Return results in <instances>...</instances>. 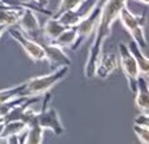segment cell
Segmentation results:
<instances>
[{"label":"cell","mask_w":149,"mask_h":144,"mask_svg":"<svg viewBox=\"0 0 149 144\" xmlns=\"http://www.w3.org/2000/svg\"><path fill=\"white\" fill-rule=\"evenodd\" d=\"M26 123L19 120L4 122V127L0 134V142H4V139H7L8 136H12V135H21L22 132L26 131Z\"/></svg>","instance_id":"cell-14"},{"label":"cell","mask_w":149,"mask_h":144,"mask_svg":"<svg viewBox=\"0 0 149 144\" xmlns=\"http://www.w3.org/2000/svg\"><path fill=\"white\" fill-rule=\"evenodd\" d=\"M44 138V129L39 123H35L33 126H29L25 131L24 143L26 144H40L43 143Z\"/></svg>","instance_id":"cell-17"},{"label":"cell","mask_w":149,"mask_h":144,"mask_svg":"<svg viewBox=\"0 0 149 144\" xmlns=\"http://www.w3.org/2000/svg\"><path fill=\"white\" fill-rule=\"evenodd\" d=\"M1 7H4V4H0V8H1Z\"/></svg>","instance_id":"cell-27"},{"label":"cell","mask_w":149,"mask_h":144,"mask_svg":"<svg viewBox=\"0 0 149 144\" xmlns=\"http://www.w3.org/2000/svg\"><path fill=\"white\" fill-rule=\"evenodd\" d=\"M75 39H77V26H71V27H66L56 39H53L49 43H53V44L60 45L62 48L64 47L70 48L74 44Z\"/></svg>","instance_id":"cell-16"},{"label":"cell","mask_w":149,"mask_h":144,"mask_svg":"<svg viewBox=\"0 0 149 144\" xmlns=\"http://www.w3.org/2000/svg\"><path fill=\"white\" fill-rule=\"evenodd\" d=\"M101 0H99V3L95 5L92 10L77 25V39L74 42V44L70 47V50L77 51L79 47L86 42L96 30L97 26V21H99V16H100V10H101Z\"/></svg>","instance_id":"cell-6"},{"label":"cell","mask_w":149,"mask_h":144,"mask_svg":"<svg viewBox=\"0 0 149 144\" xmlns=\"http://www.w3.org/2000/svg\"><path fill=\"white\" fill-rule=\"evenodd\" d=\"M8 30H9L10 38H13L24 48L25 53H26L34 62L45 61V52H44V48H43L42 44H39L38 42L29 38L27 35H25L19 29H12V26H9Z\"/></svg>","instance_id":"cell-7"},{"label":"cell","mask_w":149,"mask_h":144,"mask_svg":"<svg viewBox=\"0 0 149 144\" xmlns=\"http://www.w3.org/2000/svg\"><path fill=\"white\" fill-rule=\"evenodd\" d=\"M134 125L148 127V126H149V117H148V113H141V114H139V116H137L135 120H134Z\"/></svg>","instance_id":"cell-22"},{"label":"cell","mask_w":149,"mask_h":144,"mask_svg":"<svg viewBox=\"0 0 149 144\" xmlns=\"http://www.w3.org/2000/svg\"><path fill=\"white\" fill-rule=\"evenodd\" d=\"M134 132L136 134V136L139 138V140L143 144H148L149 143V129L148 127L134 125Z\"/></svg>","instance_id":"cell-21"},{"label":"cell","mask_w":149,"mask_h":144,"mask_svg":"<svg viewBox=\"0 0 149 144\" xmlns=\"http://www.w3.org/2000/svg\"><path fill=\"white\" fill-rule=\"evenodd\" d=\"M26 99H27V97L21 96V97H16V99L9 100V101L1 103V104H0V121L3 120V117H4L5 114H7L8 112H9V110L13 108L14 105H17V104H19V103L25 101V100H26Z\"/></svg>","instance_id":"cell-20"},{"label":"cell","mask_w":149,"mask_h":144,"mask_svg":"<svg viewBox=\"0 0 149 144\" xmlns=\"http://www.w3.org/2000/svg\"><path fill=\"white\" fill-rule=\"evenodd\" d=\"M135 104L139 110L143 113L149 112V91H148V78L140 74L137 78L136 92H135Z\"/></svg>","instance_id":"cell-11"},{"label":"cell","mask_w":149,"mask_h":144,"mask_svg":"<svg viewBox=\"0 0 149 144\" xmlns=\"http://www.w3.org/2000/svg\"><path fill=\"white\" fill-rule=\"evenodd\" d=\"M51 100H52V95L49 91H47L44 94L43 106L36 114V118H38V123L44 130H51L53 131L54 135L60 136V135L64 134L65 129L62 126V122L60 120L57 110L53 106H51Z\"/></svg>","instance_id":"cell-4"},{"label":"cell","mask_w":149,"mask_h":144,"mask_svg":"<svg viewBox=\"0 0 149 144\" xmlns=\"http://www.w3.org/2000/svg\"><path fill=\"white\" fill-rule=\"evenodd\" d=\"M43 48H44L45 52V61L49 64L51 69H57L60 66L64 65H69L71 64L70 57L68 56L66 53L64 52V48L60 47V45H56L53 43H43Z\"/></svg>","instance_id":"cell-9"},{"label":"cell","mask_w":149,"mask_h":144,"mask_svg":"<svg viewBox=\"0 0 149 144\" xmlns=\"http://www.w3.org/2000/svg\"><path fill=\"white\" fill-rule=\"evenodd\" d=\"M134 1H136V3H140V4H143V5H148L149 0H134Z\"/></svg>","instance_id":"cell-25"},{"label":"cell","mask_w":149,"mask_h":144,"mask_svg":"<svg viewBox=\"0 0 149 144\" xmlns=\"http://www.w3.org/2000/svg\"><path fill=\"white\" fill-rule=\"evenodd\" d=\"M128 50L130 52L132 53L134 59H135L137 66H139V71L141 75H144L145 78H148V74H149V60H148V56L144 53V51L136 44L134 40H131L128 43Z\"/></svg>","instance_id":"cell-12"},{"label":"cell","mask_w":149,"mask_h":144,"mask_svg":"<svg viewBox=\"0 0 149 144\" xmlns=\"http://www.w3.org/2000/svg\"><path fill=\"white\" fill-rule=\"evenodd\" d=\"M81 1H82V0H60L58 5H57L56 10L53 12L52 17L57 18L60 14H62L64 12H66V10L75 9V8L79 5V3H81Z\"/></svg>","instance_id":"cell-19"},{"label":"cell","mask_w":149,"mask_h":144,"mask_svg":"<svg viewBox=\"0 0 149 144\" xmlns=\"http://www.w3.org/2000/svg\"><path fill=\"white\" fill-rule=\"evenodd\" d=\"M97 3H99V0H82L75 9L66 10V12H64L62 14H60L57 18L66 27L77 26V25L95 8V5Z\"/></svg>","instance_id":"cell-8"},{"label":"cell","mask_w":149,"mask_h":144,"mask_svg":"<svg viewBox=\"0 0 149 144\" xmlns=\"http://www.w3.org/2000/svg\"><path fill=\"white\" fill-rule=\"evenodd\" d=\"M119 69V57L114 52H108V53H101L97 62L96 70H95V77L97 78L105 79L108 77L113 75L117 70Z\"/></svg>","instance_id":"cell-10"},{"label":"cell","mask_w":149,"mask_h":144,"mask_svg":"<svg viewBox=\"0 0 149 144\" xmlns=\"http://www.w3.org/2000/svg\"><path fill=\"white\" fill-rule=\"evenodd\" d=\"M22 88H24V85H17L13 86V87H8L4 88V90H0V104L5 101H9L12 99H16V97H21L22 96Z\"/></svg>","instance_id":"cell-18"},{"label":"cell","mask_w":149,"mask_h":144,"mask_svg":"<svg viewBox=\"0 0 149 144\" xmlns=\"http://www.w3.org/2000/svg\"><path fill=\"white\" fill-rule=\"evenodd\" d=\"M66 29L65 25H62L58 21V18H54V17H49L48 21L44 24V26H42L43 34H44V38L48 42H52L53 39H56L62 31Z\"/></svg>","instance_id":"cell-13"},{"label":"cell","mask_w":149,"mask_h":144,"mask_svg":"<svg viewBox=\"0 0 149 144\" xmlns=\"http://www.w3.org/2000/svg\"><path fill=\"white\" fill-rule=\"evenodd\" d=\"M22 8L14 7H4L0 8V25H7V26H16L17 20L19 17Z\"/></svg>","instance_id":"cell-15"},{"label":"cell","mask_w":149,"mask_h":144,"mask_svg":"<svg viewBox=\"0 0 149 144\" xmlns=\"http://www.w3.org/2000/svg\"><path fill=\"white\" fill-rule=\"evenodd\" d=\"M118 57H119V66L122 68L123 73H125L126 80L128 83V87L132 94L136 92V85H137V78L140 75L139 66H137L135 59H134L132 53L130 52L127 44L126 43H119L118 45Z\"/></svg>","instance_id":"cell-5"},{"label":"cell","mask_w":149,"mask_h":144,"mask_svg":"<svg viewBox=\"0 0 149 144\" xmlns=\"http://www.w3.org/2000/svg\"><path fill=\"white\" fill-rule=\"evenodd\" d=\"M126 5V0H105L101 4L99 21L95 30V38L88 50V57L84 65V75L87 78L95 77L99 59L102 53V44L111 35V26L118 20L119 12Z\"/></svg>","instance_id":"cell-1"},{"label":"cell","mask_w":149,"mask_h":144,"mask_svg":"<svg viewBox=\"0 0 149 144\" xmlns=\"http://www.w3.org/2000/svg\"><path fill=\"white\" fill-rule=\"evenodd\" d=\"M3 127H4V122L0 121V134H1V131H3Z\"/></svg>","instance_id":"cell-26"},{"label":"cell","mask_w":149,"mask_h":144,"mask_svg":"<svg viewBox=\"0 0 149 144\" xmlns=\"http://www.w3.org/2000/svg\"><path fill=\"white\" fill-rule=\"evenodd\" d=\"M147 13L148 12H144L141 14H135L125 5L118 16V20L121 21L122 26L130 33L132 40L143 51H145L148 47L147 38H145V30H144L145 22H147Z\"/></svg>","instance_id":"cell-3"},{"label":"cell","mask_w":149,"mask_h":144,"mask_svg":"<svg viewBox=\"0 0 149 144\" xmlns=\"http://www.w3.org/2000/svg\"><path fill=\"white\" fill-rule=\"evenodd\" d=\"M34 3H35L36 5H39V7H45V5L49 3V0H33Z\"/></svg>","instance_id":"cell-23"},{"label":"cell","mask_w":149,"mask_h":144,"mask_svg":"<svg viewBox=\"0 0 149 144\" xmlns=\"http://www.w3.org/2000/svg\"><path fill=\"white\" fill-rule=\"evenodd\" d=\"M8 27H9V26H7V25H0V38H1L3 34L8 30Z\"/></svg>","instance_id":"cell-24"},{"label":"cell","mask_w":149,"mask_h":144,"mask_svg":"<svg viewBox=\"0 0 149 144\" xmlns=\"http://www.w3.org/2000/svg\"><path fill=\"white\" fill-rule=\"evenodd\" d=\"M69 71V65L60 66L53 69L52 73L45 74L40 77H34L26 82H24L22 88V96L24 97H34V96H43L47 91H49L53 86H56L60 80L66 77Z\"/></svg>","instance_id":"cell-2"}]
</instances>
